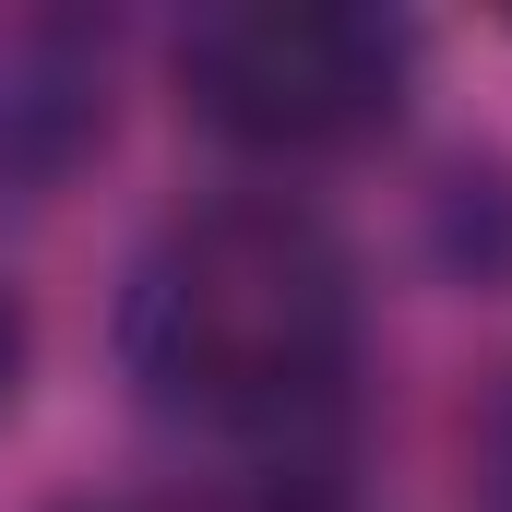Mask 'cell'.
<instances>
[{
	"label": "cell",
	"instance_id": "6da1fadb",
	"mask_svg": "<svg viewBox=\"0 0 512 512\" xmlns=\"http://www.w3.org/2000/svg\"><path fill=\"white\" fill-rule=\"evenodd\" d=\"M120 370L203 441H298L346 405L358 370V262L286 191L191 203L131 262Z\"/></svg>",
	"mask_w": 512,
	"mask_h": 512
},
{
	"label": "cell",
	"instance_id": "277c9868",
	"mask_svg": "<svg viewBox=\"0 0 512 512\" xmlns=\"http://www.w3.org/2000/svg\"><path fill=\"white\" fill-rule=\"evenodd\" d=\"M24 358H36V322H24V298L0 286V417H12V393H24Z\"/></svg>",
	"mask_w": 512,
	"mask_h": 512
},
{
	"label": "cell",
	"instance_id": "7a4b0ae2",
	"mask_svg": "<svg viewBox=\"0 0 512 512\" xmlns=\"http://www.w3.org/2000/svg\"><path fill=\"white\" fill-rule=\"evenodd\" d=\"M417 84V24L358 0H227L179 24V108L239 155H346L393 131Z\"/></svg>",
	"mask_w": 512,
	"mask_h": 512
},
{
	"label": "cell",
	"instance_id": "5b68a950",
	"mask_svg": "<svg viewBox=\"0 0 512 512\" xmlns=\"http://www.w3.org/2000/svg\"><path fill=\"white\" fill-rule=\"evenodd\" d=\"M72 512H108V501H72Z\"/></svg>",
	"mask_w": 512,
	"mask_h": 512
},
{
	"label": "cell",
	"instance_id": "3957f363",
	"mask_svg": "<svg viewBox=\"0 0 512 512\" xmlns=\"http://www.w3.org/2000/svg\"><path fill=\"white\" fill-rule=\"evenodd\" d=\"M120 120V48L84 12H0V203L72 191Z\"/></svg>",
	"mask_w": 512,
	"mask_h": 512
}]
</instances>
